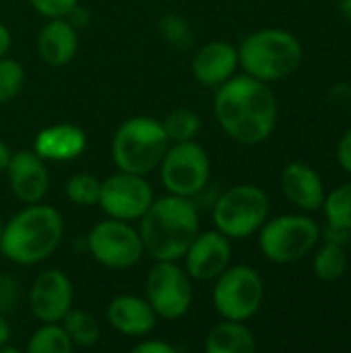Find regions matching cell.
Returning a JSON list of instances; mask_svg holds the SVG:
<instances>
[{
	"label": "cell",
	"mask_w": 351,
	"mask_h": 353,
	"mask_svg": "<svg viewBox=\"0 0 351 353\" xmlns=\"http://www.w3.org/2000/svg\"><path fill=\"white\" fill-rule=\"evenodd\" d=\"M213 110L223 132L242 145H259L275 130V93L265 81L250 74H234L219 85L215 91Z\"/></svg>",
	"instance_id": "6da1fadb"
},
{
	"label": "cell",
	"mask_w": 351,
	"mask_h": 353,
	"mask_svg": "<svg viewBox=\"0 0 351 353\" xmlns=\"http://www.w3.org/2000/svg\"><path fill=\"white\" fill-rule=\"evenodd\" d=\"M139 221L145 254L153 261L184 259L190 242L201 232L197 207L190 199L176 194L153 201Z\"/></svg>",
	"instance_id": "7a4b0ae2"
},
{
	"label": "cell",
	"mask_w": 351,
	"mask_h": 353,
	"mask_svg": "<svg viewBox=\"0 0 351 353\" xmlns=\"http://www.w3.org/2000/svg\"><path fill=\"white\" fill-rule=\"evenodd\" d=\"M64 221L50 205H27L4 221L0 252L14 265H37L46 261L62 242Z\"/></svg>",
	"instance_id": "3957f363"
},
{
	"label": "cell",
	"mask_w": 351,
	"mask_h": 353,
	"mask_svg": "<svg viewBox=\"0 0 351 353\" xmlns=\"http://www.w3.org/2000/svg\"><path fill=\"white\" fill-rule=\"evenodd\" d=\"M302 62L300 39L285 29H261L242 39L238 64L246 74L273 83L288 79Z\"/></svg>",
	"instance_id": "277c9868"
},
{
	"label": "cell",
	"mask_w": 351,
	"mask_h": 353,
	"mask_svg": "<svg viewBox=\"0 0 351 353\" xmlns=\"http://www.w3.org/2000/svg\"><path fill=\"white\" fill-rule=\"evenodd\" d=\"M170 139L161 120L149 116H132L124 120L112 139V161L120 172L147 176L159 168Z\"/></svg>",
	"instance_id": "5b68a950"
},
{
	"label": "cell",
	"mask_w": 351,
	"mask_h": 353,
	"mask_svg": "<svg viewBox=\"0 0 351 353\" xmlns=\"http://www.w3.org/2000/svg\"><path fill=\"white\" fill-rule=\"evenodd\" d=\"M269 217V196L254 184H238L225 190L213 207V223L230 240L257 234Z\"/></svg>",
	"instance_id": "8992f818"
},
{
	"label": "cell",
	"mask_w": 351,
	"mask_h": 353,
	"mask_svg": "<svg viewBox=\"0 0 351 353\" xmlns=\"http://www.w3.org/2000/svg\"><path fill=\"white\" fill-rule=\"evenodd\" d=\"M259 248L271 263L288 265L304 259L319 242L321 230L306 215H279L259 230Z\"/></svg>",
	"instance_id": "52a82bcc"
},
{
	"label": "cell",
	"mask_w": 351,
	"mask_h": 353,
	"mask_svg": "<svg viewBox=\"0 0 351 353\" xmlns=\"http://www.w3.org/2000/svg\"><path fill=\"white\" fill-rule=\"evenodd\" d=\"M265 283L248 265L228 267L213 288V306L225 321H248L263 304Z\"/></svg>",
	"instance_id": "ba28073f"
},
{
	"label": "cell",
	"mask_w": 351,
	"mask_h": 353,
	"mask_svg": "<svg viewBox=\"0 0 351 353\" xmlns=\"http://www.w3.org/2000/svg\"><path fill=\"white\" fill-rule=\"evenodd\" d=\"M211 176V161L207 151L197 141H182L168 147L159 178L170 194L192 199L207 186Z\"/></svg>",
	"instance_id": "9c48e42d"
},
{
	"label": "cell",
	"mask_w": 351,
	"mask_h": 353,
	"mask_svg": "<svg viewBox=\"0 0 351 353\" xmlns=\"http://www.w3.org/2000/svg\"><path fill=\"white\" fill-rule=\"evenodd\" d=\"M87 248L99 265L118 271L139 265L145 256L139 230H134L130 221L112 217L91 228L87 234Z\"/></svg>",
	"instance_id": "30bf717a"
},
{
	"label": "cell",
	"mask_w": 351,
	"mask_h": 353,
	"mask_svg": "<svg viewBox=\"0 0 351 353\" xmlns=\"http://www.w3.org/2000/svg\"><path fill=\"white\" fill-rule=\"evenodd\" d=\"M145 298L157 319L178 321L192 306L190 275L176 261H155L145 281Z\"/></svg>",
	"instance_id": "8fae6325"
},
{
	"label": "cell",
	"mask_w": 351,
	"mask_h": 353,
	"mask_svg": "<svg viewBox=\"0 0 351 353\" xmlns=\"http://www.w3.org/2000/svg\"><path fill=\"white\" fill-rule=\"evenodd\" d=\"M153 201L155 194L145 176L118 172L101 182L97 205L112 219L134 221L143 217Z\"/></svg>",
	"instance_id": "7c38bea8"
},
{
	"label": "cell",
	"mask_w": 351,
	"mask_h": 353,
	"mask_svg": "<svg viewBox=\"0 0 351 353\" xmlns=\"http://www.w3.org/2000/svg\"><path fill=\"white\" fill-rule=\"evenodd\" d=\"M72 281L60 269L43 271L29 290V310L41 323H60L72 308Z\"/></svg>",
	"instance_id": "4fadbf2b"
},
{
	"label": "cell",
	"mask_w": 351,
	"mask_h": 353,
	"mask_svg": "<svg viewBox=\"0 0 351 353\" xmlns=\"http://www.w3.org/2000/svg\"><path fill=\"white\" fill-rule=\"evenodd\" d=\"M186 273L197 281L217 279L232 263V242L219 230L199 232L186 254Z\"/></svg>",
	"instance_id": "5bb4252c"
},
{
	"label": "cell",
	"mask_w": 351,
	"mask_h": 353,
	"mask_svg": "<svg viewBox=\"0 0 351 353\" xmlns=\"http://www.w3.org/2000/svg\"><path fill=\"white\" fill-rule=\"evenodd\" d=\"M8 186L14 199L25 205L41 203L50 188V172L46 159H41L33 149H23L12 153L10 163L6 168Z\"/></svg>",
	"instance_id": "9a60e30c"
},
{
	"label": "cell",
	"mask_w": 351,
	"mask_h": 353,
	"mask_svg": "<svg viewBox=\"0 0 351 353\" xmlns=\"http://www.w3.org/2000/svg\"><path fill=\"white\" fill-rule=\"evenodd\" d=\"M192 77L205 87H219L238 68V48L230 41H209L192 58Z\"/></svg>",
	"instance_id": "2e32d148"
},
{
	"label": "cell",
	"mask_w": 351,
	"mask_h": 353,
	"mask_svg": "<svg viewBox=\"0 0 351 353\" xmlns=\"http://www.w3.org/2000/svg\"><path fill=\"white\" fill-rule=\"evenodd\" d=\"M108 323L122 335L128 337H145L157 327V314L147 302V298L139 296H116L108 306Z\"/></svg>",
	"instance_id": "e0dca14e"
},
{
	"label": "cell",
	"mask_w": 351,
	"mask_h": 353,
	"mask_svg": "<svg viewBox=\"0 0 351 353\" xmlns=\"http://www.w3.org/2000/svg\"><path fill=\"white\" fill-rule=\"evenodd\" d=\"M87 149V134L81 126L60 122L37 132L33 151L46 161H72Z\"/></svg>",
	"instance_id": "ac0fdd59"
},
{
	"label": "cell",
	"mask_w": 351,
	"mask_h": 353,
	"mask_svg": "<svg viewBox=\"0 0 351 353\" xmlns=\"http://www.w3.org/2000/svg\"><path fill=\"white\" fill-rule=\"evenodd\" d=\"M281 186L285 196L304 211H317L325 201V184L314 168L302 161L285 165L281 174Z\"/></svg>",
	"instance_id": "d6986e66"
},
{
	"label": "cell",
	"mask_w": 351,
	"mask_h": 353,
	"mask_svg": "<svg viewBox=\"0 0 351 353\" xmlns=\"http://www.w3.org/2000/svg\"><path fill=\"white\" fill-rule=\"evenodd\" d=\"M79 50V33L64 19H48L37 35V54L50 66L68 64Z\"/></svg>",
	"instance_id": "ffe728a7"
},
{
	"label": "cell",
	"mask_w": 351,
	"mask_h": 353,
	"mask_svg": "<svg viewBox=\"0 0 351 353\" xmlns=\"http://www.w3.org/2000/svg\"><path fill=\"white\" fill-rule=\"evenodd\" d=\"M205 350L207 353H252L257 339L244 323L223 321L209 331Z\"/></svg>",
	"instance_id": "44dd1931"
},
{
	"label": "cell",
	"mask_w": 351,
	"mask_h": 353,
	"mask_svg": "<svg viewBox=\"0 0 351 353\" xmlns=\"http://www.w3.org/2000/svg\"><path fill=\"white\" fill-rule=\"evenodd\" d=\"M74 343L70 341L62 323H43L29 337L27 353H72Z\"/></svg>",
	"instance_id": "7402d4cb"
},
{
	"label": "cell",
	"mask_w": 351,
	"mask_h": 353,
	"mask_svg": "<svg viewBox=\"0 0 351 353\" xmlns=\"http://www.w3.org/2000/svg\"><path fill=\"white\" fill-rule=\"evenodd\" d=\"M60 323L66 329V333H68L70 341L74 343V347H93L101 337L99 323L89 312L70 308L68 314Z\"/></svg>",
	"instance_id": "603a6c76"
},
{
	"label": "cell",
	"mask_w": 351,
	"mask_h": 353,
	"mask_svg": "<svg viewBox=\"0 0 351 353\" xmlns=\"http://www.w3.org/2000/svg\"><path fill=\"white\" fill-rule=\"evenodd\" d=\"M161 126L172 143H182V141H194L203 124L197 112L188 108H176L161 120Z\"/></svg>",
	"instance_id": "cb8c5ba5"
},
{
	"label": "cell",
	"mask_w": 351,
	"mask_h": 353,
	"mask_svg": "<svg viewBox=\"0 0 351 353\" xmlns=\"http://www.w3.org/2000/svg\"><path fill=\"white\" fill-rule=\"evenodd\" d=\"M345 267L348 259L343 246L327 242L314 256V273L321 281H337L345 273Z\"/></svg>",
	"instance_id": "d4e9b609"
},
{
	"label": "cell",
	"mask_w": 351,
	"mask_h": 353,
	"mask_svg": "<svg viewBox=\"0 0 351 353\" xmlns=\"http://www.w3.org/2000/svg\"><path fill=\"white\" fill-rule=\"evenodd\" d=\"M325 215L327 221L351 232V182L325 194Z\"/></svg>",
	"instance_id": "484cf974"
},
{
	"label": "cell",
	"mask_w": 351,
	"mask_h": 353,
	"mask_svg": "<svg viewBox=\"0 0 351 353\" xmlns=\"http://www.w3.org/2000/svg\"><path fill=\"white\" fill-rule=\"evenodd\" d=\"M99 188H101V182L93 174H74L72 178H68L64 192L68 201H72L74 205L91 207V205H97Z\"/></svg>",
	"instance_id": "4316f807"
},
{
	"label": "cell",
	"mask_w": 351,
	"mask_h": 353,
	"mask_svg": "<svg viewBox=\"0 0 351 353\" xmlns=\"http://www.w3.org/2000/svg\"><path fill=\"white\" fill-rule=\"evenodd\" d=\"M25 85V68L14 58H0V103L14 99Z\"/></svg>",
	"instance_id": "83f0119b"
},
{
	"label": "cell",
	"mask_w": 351,
	"mask_h": 353,
	"mask_svg": "<svg viewBox=\"0 0 351 353\" xmlns=\"http://www.w3.org/2000/svg\"><path fill=\"white\" fill-rule=\"evenodd\" d=\"M161 37L174 48H188L192 43V29L186 19L180 14H166L159 21Z\"/></svg>",
	"instance_id": "f1b7e54d"
},
{
	"label": "cell",
	"mask_w": 351,
	"mask_h": 353,
	"mask_svg": "<svg viewBox=\"0 0 351 353\" xmlns=\"http://www.w3.org/2000/svg\"><path fill=\"white\" fill-rule=\"evenodd\" d=\"M29 4L46 19H58V17H66L77 4L79 0H29Z\"/></svg>",
	"instance_id": "f546056e"
},
{
	"label": "cell",
	"mask_w": 351,
	"mask_h": 353,
	"mask_svg": "<svg viewBox=\"0 0 351 353\" xmlns=\"http://www.w3.org/2000/svg\"><path fill=\"white\" fill-rule=\"evenodd\" d=\"M19 296V285L10 277H0V312H6L14 306Z\"/></svg>",
	"instance_id": "4dcf8cb0"
},
{
	"label": "cell",
	"mask_w": 351,
	"mask_h": 353,
	"mask_svg": "<svg viewBox=\"0 0 351 353\" xmlns=\"http://www.w3.org/2000/svg\"><path fill=\"white\" fill-rule=\"evenodd\" d=\"M134 353H178V347L161 339H145L132 347Z\"/></svg>",
	"instance_id": "1f68e13d"
},
{
	"label": "cell",
	"mask_w": 351,
	"mask_h": 353,
	"mask_svg": "<svg viewBox=\"0 0 351 353\" xmlns=\"http://www.w3.org/2000/svg\"><path fill=\"white\" fill-rule=\"evenodd\" d=\"M329 99H331V103H333L335 108H339L341 112L351 114V85H345V83L335 85L333 91H331V95H329Z\"/></svg>",
	"instance_id": "d6a6232c"
},
{
	"label": "cell",
	"mask_w": 351,
	"mask_h": 353,
	"mask_svg": "<svg viewBox=\"0 0 351 353\" xmlns=\"http://www.w3.org/2000/svg\"><path fill=\"white\" fill-rule=\"evenodd\" d=\"M337 161L339 165L351 174V128L341 137L339 141V147H337Z\"/></svg>",
	"instance_id": "836d02e7"
},
{
	"label": "cell",
	"mask_w": 351,
	"mask_h": 353,
	"mask_svg": "<svg viewBox=\"0 0 351 353\" xmlns=\"http://www.w3.org/2000/svg\"><path fill=\"white\" fill-rule=\"evenodd\" d=\"M350 236H351L350 230L339 228V225H333V223H329V225H327V230H325V240H327L329 244L345 246V244L350 242Z\"/></svg>",
	"instance_id": "e575fe53"
},
{
	"label": "cell",
	"mask_w": 351,
	"mask_h": 353,
	"mask_svg": "<svg viewBox=\"0 0 351 353\" xmlns=\"http://www.w3.org/2000/svg\"><path fill=\"white\" fill-rule=\"evenodd\" d=\"M64 19H66L74 29H81V27H87V25H89V10L83 8L81 4H77Z\"/></svg>",
	"instance_id": "d590c367"
},
{
	"label": "cell",
	"mask_w": 351,
	"mask_h": 353,
	"mask_svg": "<svg viewBox=\"0 0 351 353\" xmlns=\"http://www.w3.org/2000/svg\"><path fill=\"white\" fill-rule=\"evenodd\" d=\"M10 43H12V35L8 31V27L0 23V58L6 56V52L10 50Z\"/></svg>",
	"instance_id": "8d00e7d4"
},
{
	"label": "cell",
	"mask_w": 351,
	"mask_h": 353,
	"mask_svg": "<svg viewBox=\"0 0 351 353\" xmlns=\"http://www.w3.org/2000/svg\"><path fill=\"white\" fill-rule=\"evenodd\" d=\"M10 157H12V151L8 149L6 143L0 141V172H6V168L10 163Z\"/></svg>",
	"instance_id": "74e56055"
},
{
	"label": "cell",
	"mask_w": 351,
	"mask_h": 353,
	"mask_svg": "<svg viewBox=\"0 0 351 353\" xmlns=\"http://www.w3.org/2000/svg\"><path fill=\"white\" fill-rule=\"evenodd\" d=\"M8 337H10V327H8V323L4 321L2 312H0V347L8 341Z\"/></svg>",
	"instance_id": "f35d334b"
},
{
	"label": "cell",
	"mask_w": 351,
	"mask_h": 353,
	"mask_svg": "<svg viewBox=\"0 0 351 353\" xmlns=\"http://www.w3.org/2000/svg\"><path fill=\"white\" fill-rule=\"evenodd\" d=\"M341 10H343V14L351 21V0H341Z\"/></svg>",
	"instance_id": "ab89813d"
},
{
	"label": "cell",
	"mask_w": 351,
	"mask_h": 353,
	"mask_svg": "<svg viewBox=\"0 0 351 353\" xmlns=\"http://www.w3.org/2000/svg\"><path fill=\"white\" fill-rule=\"evenodd\" d=\"M2 230H4V219H2V215H0V238H2Z\"/></svg>",
	"instance_id": "60d3db41"
}]
</instances>
